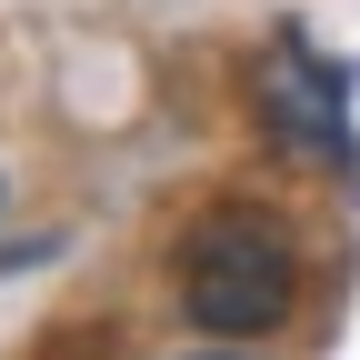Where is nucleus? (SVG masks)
<instances>
[{
	"label": "nucleus",
	"mask_w": 360,
	"mask_h": 360,
	"mask_svg": "<svg viewBox=\"0 0 360 360\" xmlns=\"http://www.w3.org/2000/svg\"><path fill=\"white\" fill-rule=\"evenodd\" d=\"M170 290L210 340H281L310 300V250L270 200H210L170 250Z\"/></svg>",
	"instance_id": "1"
},
{
	"label": "nucleus",
	"mask_w": 360,
	"mask_h": 360,
	"mask_svg": "<svg viewBox=\"0 0 360 360\" xmlns=\"http://www.w3.org/2000/svg\"><path fill=\"white\" fill-rule=\"evenodd\" d=\"M250 120L260 141L300 160V170H350V110H340V70L310 51L300 30H270L250 60Z\"/></svg>",
	"instance_id": "2"
},
{
	"label": "nucleus",
	"mask_w": 360,
	"mask_h": 360,
	"mask_svg": "<svg viewBox=\"0 0 360 360\" xmlns=\"http://www.w3.org/2000/svg\"><path fill=\"white\" fill-rule=\"evenodd\" d=\"M200 360H231V350H200Z\"/></svg>",
	"instance_id": "3"
},
{
	"label": "nucleus",
	"mask_w": 360,
	"mask_h": 360,
	"mask_svg": "<svg viewBox=\"0 0 360 360\" xmlns=\"http://www.w3.org/2000/svg\"><path fill=\"white\" fill-rule=\"evenodd\" d=\"M0 200H11V191H0Z\"/></svg>",
	"instance_id": "4"
}]
</instances>
